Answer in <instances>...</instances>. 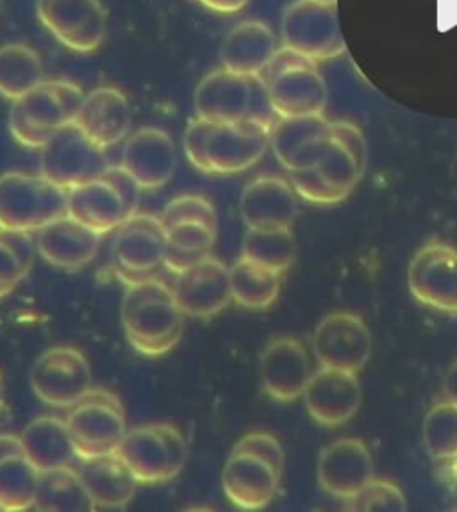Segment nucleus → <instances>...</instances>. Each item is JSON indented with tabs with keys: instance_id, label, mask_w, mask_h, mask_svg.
<instances>
[{
	"instance_id": "nucleus-1",
	"label": "nucleus",
	"mask_w": 457,
	"mask_h": 512,
	"mask_svg": "<svg viewBox=\"0 0 457 512\" xmlns=\"http://www.w3.org/2000/svg\"><path fill=\"white\" fill-rule=\"evenodd\" d=\"M272 129L274 125L254 118L240 122L193 118L184 133V152L204 174H241L265 156Z\"/></svg>"
},
{
	"instance_id": "nucleus-2",
	"label": "nucleus",
	"mask_w": 457,
	"mask_h": 512,
	"mask_svg": "<svg viewBox=\"0 0 457 512\" xmlns=\"http://www.w3.org/2000/svg\"><path fill=\"white\" fill-rule=\"evenodd\" d=\"M120 314L125 338L143 356H165L183 334L186 314L174 288L159 277L127 286Z\"/></svg>"
},
{
	"instance_id": "nucleus-3",
	"label": "nucleus",
	"mask_w": 457,
	"mask_h": 512,
	"mask_svg": "<svg viewBox=\"0 0 457 512\" xmlns=\"http://www.w3.org/2000/svg\"><path fill=\"white\" fill-rule=\"evenodd\" d=\"M279 118L324 115L329 90L316 63L281 47L258 75Z\"/></svg>"
},
{
	"instance_id": "nucleus-4",
	"label": "nucleus",
	"mask_w": 457,
	"mask_h": 512,
	"mask_svg": "<svg viewBox=\"0 0 457 512\" xmlns=\"http://www.w3.org/2000/svg\"><path fill=\"white\" fill-rule=\"evenodd\" d=\"M84 91L70 81H43L9 111V133L27 149H43L65 124L74 122Z\"/></svg>"
},
{
	"instance_id": "nucleus-5",
	"label": "nucleus",
	"mask_w": 457,
	"mask_h": 512,
	"mask_svg": "<svg viewBox=\"0 0 457 512\" xmlns=\"http://www.w3.org/2000/svg\"><path fill=\"white\" fill-rule=\"evenodd\" d=\"M197 118L208 122H240L247 118L275 125L270 97L258 77L234 74L227 68H217L200 81L195 90Z\"/></svg>"
},
{
	"instance_id": "nucleus-6",
	"label": "nucleus",
	"mask_w": 457,
	"mask_h": 512,
	"mask_svg": "<svg viewBox=\"0 0 457 512\" xmlns=\"http://www.w3.org/2000/svg\"><path fill=\"white\" fill-rule=\"evenodd\" d=\"M68 215V191L43 175H0V231L38 232Z\"/></svg>"
},
{
	"instance_id": "nucleus-7",
	"label": "nucleus",
	"mask_w": 457,
	"mask_h": 512,
	"mask_svg": "<svg viewBox=\"0 0 457 512\" xmlns=\"http://www.w3.org/2000/svg\"><path fill=\"white\" fill-rule=\"evenodd\" d=\"M117 454L140 484L158 486L174 480L186 464L188 446L170 423H150L129 430Z\"/></svg>"
},
{
	"instance_id": "nucleus-8",
	"label": "nucleus",
	"mask_w": 457,
	"mask_h": 512,
	"mask_svg": "<svg viewBox=\"0 0 457 512\" xmlns=\"http://www.w3.org/2000/svg\"><path fill=\"white\" fill-rule=\"evenodd\" d=\"M77 459L115 454L127 434L122 400L109 389L92 388L67 416Z\"/></svg>"
},
{
	"instance_id": "nucleus-9",
	"label": "nucleus",
	"mask_w": 457,
	"mask_h": 512,
	"mask_svg": "<svg viewBox=\"0 0 457 512\" xmlns=\"http://www.w3.org/2000/svg\"><path fill=\"white\" fill-rule=\"evenodd\" d=\"M284 47L295 50L313 63L331 61L345 54L338 2L295 0L281 22Z\"/></svg>"
},
{
	"instance_id": "nucleus-10",
	"label": "nucleus",
	"mask_w": 457,
	"mask_h": 512,
	"mask_svg": "<svg viewBox=\"0 0 457 512\" xmlns=\"http://www.w3.org/2000/svg\"><path fill=\"white\" fill-rule=\"evenodd\" d=\"M167 231L159 216L134 213L115 234L113 266L125 286H133L158 277L165 268Z\"/></svg>"
},
{
	"instance_id": "nucleus-11",
	"label": "nucleus",
	"mask_w": 457,
	"mask_h": 512,
	"mask_svg": "<svg viewBox=\"0 0 457 512\" xmlns=\"http://www.w3.org/2000/svg\"><path fill=\"white\" fill-rule=\"evenodd\" d=\"M42 175L72 190L100 179L109 168L106 150L93 143L75 122L65 124L42 149Z\"/></svg>"
},
{
	"instance_id": "nucleus-12",
	"label": "nucleus",
	"mask_w": 457,
	"mask_h": 512,
	"mask_svg": "<svg viewBox=\"0 0 457 512\" xmlns=\"http://www.w3.org/2000/svg\"><path fill=\"white\" fill-rule=\"evenodd\" d=\"M31 388L45 404L70 409L93 388L92 368L77 348H49L34 363Z\"/></svg>"
},
{
	"instance_id": "nucleus-13",
	"label": "nucleus",
	"mask_w": 457,
	"mask_h": 512,
	"mask_svg": "<svg viewBox=\"0 0 457 512\" xmlns=\"http://www.w3.org/2000/svg\"><path fill=\"white\" fill-rule=\"evenodd\" d=\"M36 13L61 45L81 54L99 49L108 15L100 0H36Z\"/></svg>"
},
{
	"instance_id": "nucleus-14",
	"label": "nucleus",
	"mask_w": 457,
	"mask_h": 512,
	"mask_svg": "<svg viewBox=\"0 0 457 512\" xmlns=\"http://www.w3.org/2000/svg\"><path fill=\"white\" fill-rule=\"evenodd\" d=\"M311 347L320 366L359 373L372 356V334L358 314L333 313L316 325Z\"/></svg>"
},
{
	"instance_id": "nucleus-15",
	"label": "nucleus",
	"mask_w": 457,
	"mask_h": 512,
	"mask_svg": "<svg viewBox=\"0 0 457 512\" xmlns=\"http://www.w3.org/2000/svg\"><path fill=\"white\" fill-rule=\"evenodd\" d=\"M411 295L441 313H457V250L431 241L416 252L408 270Z\"/></svg>"
},
{
	"instance_id": "nucleus-16",
	"label": "nucleus",
	"mask_w": 457,
	"mask_h": 512,
	"mask_svg": "<svg viewBox=\"0 0 457 512\" xmlns=\"http://www.w3.org/2000/svg\"><path fill=\"white\" fill-rule=\"evenodd\" d=\"M302 397L309 416L318 425L334 429L349 423L358 414L363 391L358 373L322 366L311 375Z\"/></svg>"
},
{
	"instance_id": "nucleus-17",
	"label": "nucleus",
	"mask_w": 457,
	"mask_h": 512,
	"mask_svg": "<svg viewBox=\"0 0 457 512\" xmlns=\"http://www.w3.org/2000/svg\"><path fill=\"white\" fill-rule=\"evenodd\" d=\"M174 291L177 304L186 316H217L233 302L231 270L217 257H206L177 275Z\"/></svg>"
},
{
	"instance_id": "nucleus-18",
	"label": "nucleus",
	"mask_w": 457,
	"mask_h": 512,
	"mask_svg": "<svg viewBox=\"0 0 457 512\" xmlns=\"http://www.w3.org/2000/svg\"><path fill=\"white\" fill-rule=\"evenodd\" d=\"M316 475L325 493L345 502L374 479V459L361 439H336L318 457Z\"/></svg>"
},
{
	"instance_id": "nucleus-19",
	"label": "nucleus",
	"mask_w": 457,
	"mask_h": 512,
	"mask_svg": "<svg viewBox=\"0 0 457 512\" xmlns=\"http://www.w3.org/2000/svg\"><path fill=\"white\" fill-rule=\"evenodd\" d=\"M331 122L324 115L279 118L272 129L270 147L288 172L313 168L331 143Z\"/></svg>"
},
{
	"instance_id": "nucleus-20",
	"label": "nucleus",
	"mask_w": 457,
	"mask_h": 512,
	"mask_svg": "<svg viewBox=\"0 0 457 512\" xmlns=\"http://www.w3.org/2000/svg\"><path fill=\"white\" fill-rule=\"evenodd\" d=\"M259 372L266 395L275 402H293L302 397L313 375L308 350L290 336L272 339L266 345Z\"/></svg>"
},
{
	"instance_id": "nucleus-21",
	"label": "nucleus",
	"mask_w": 457,
	"mask_h": 512,
	"mask_svg": "<svg viewBox=\"0 0 457 512\" xmlns=\"http://www.w3.org/2000/svg\"><path fill=\"white\" fill-rule=\"evenodd\" d=\"M240 213L247 229H291L299 215V195L283 177L261 175L241 193Z\"/></svg>"
},
{
	"instance_id": "nucleus-22",
	"label": "nucleus",
	"mask_w": 457,
	"mask_h": 512,
	"mask_svg": "<svg viewBox=\"0 0 457 512\" xmlns=\"http://www.w3.org/2000/svg\"><path fill=\"white\" fill-rule=\"evenodd\" d=\"M281 477V471L258 455L233 450L222 471V486L236 507L258 511L274 500Z\"/></svg>"
},
{
	"instance_id": "nucleus-23",
	"label": "nucleus",
	"mask_w": 457,
	"mask_h": 512,
	"mask_svg": "<svg viewBox=\"0 0 457 512\" xmlns=\"http://www.w3.org/2000/svg\"><path fill=\"white\" fill-rule=\"evenodd\" d=\"M142 190H158L174 177V140L158 127H143L125 140L122 163Z\"/></svg>"
},
{
	"instance_id": "nucleus-24",
	"label": "nucleus",
	"mask_w": 457,
	"mask_h": 512,
	"mask_svg": "<svg viewBox=\"0 0 457 512\" xmlns=\"http://www.w3.org/2000/svg\"><path fill=\"white\" fill-rule=\"evenodd\" d=\"M102 234L77 222L70 215L45 225L36 232L38 254L52 266L63 270H81L99 254Z\"/></svg>"
},
{
	"instance_id": "nucleus-25",
	"label": "nucleus",
	"mask_w": 457,
	"mask_h": 512,
	"mask_svg": "<svg viewBox=\"0 0 457 512\" xmlns=\"http://www.w3.org/2000/svg\"><path fill=\"white\" fill-rule=\"evenodd\" d=\"M74 122L93 143L106 150L129 138L133 115L125 93L113 86H100L84 97Z\"/></svg>"
},
{
	"instance_id": "nucleus-26",
	"label": "nucleus",
	"mask_w": 457,
	"mask_h": 512,
	"mask_svg": "<svg viewBox=\"0 0 457 512\" xmlns=\"http://www.w3.org/2000/svg\"><path fill=\"white\" fill-rule=\"evenodd\" d=\"M74 466L97 509H120L136 495L140 482L117 452L92 459H77Z\"/></svg>"
},
{
	"instance_id": "nucleus-27",
	"label": "nucleus",
	"mask_w": 457,
	"mask_h": 512,
	"mask_svg": "<svg viewBox=\"0 0 457 512\" xmlns=\"http://www.w3.org/2000/svg\"><path fill=\"white\" fill-rule=\"evenodd\" d=\"M277 52L275 34L259 20H247L236 25L225 36L220 50L222 67L234 74L258 77Z\"/></svg>"
},
{
	"instance_id": "nucleus-28",
	"label": "nucleus",
	"mask_w": 457,
	"mask_h": 512,
	"mask_svg": "<svg viewBox=\"0 0 457 512\" xmlns=\"http://www.w3.org/2000/svg\"><path fill=\"white\" fill-rule=\"evenodd\" d=\"M68 215L102 236L129 218L120 193L104 177L68 190Z\"/></svg>"
},
{
	"instance_id": "nucleus-29",
	"label": "nucleus",
	"mask_w": 457,
	"mask_h": 512,
	"mask_svg": "<svg viewBox=\"0 0 457 512\" xmlns=\"http://www.w3.org/2000/svg\"><path fill=\"white\" fill-rule=\"evenodd\" d=\"M25 455L40 471L54 470L77 463L72 434L67 420L59 416H40L22 432Z\"/></svg>"
},
{
	"instance_id": "nucleus-30",
	"label": "nucleus",
	"mask_w": 457,
	"mask_h": 512,
	"mask_svg": "<svg viewBox=\"0 0 457 512\" xmlns=\"http://www.w3.org/2000/svg\"><path fill=\"white\" fill-rule=\"evenodd\" d=\"M167 231L165 268L168 272L179 273L192 268L206 257L217 243L218 225L199 222H179L170 225Z\"/></svg>"
},
{
	"instance_id": "nucleus-31",
	"label": "nucleus",
	"mask_w": 457,
	"mask_h": 512,
	"mask_svg": "<svg viewBox=\"0 0 457 512\" xmlns=\"http://www.w3.org/2000/svg\"><path fill=\"white\" fill-rule=\"evenodd\" d=\"M33 509L36 511H95L97 507L84 488L75 466L40 471V486Z\"/></svg>"
},
{
	"instance_id": "nucleus-32",
	"label": "nucleus",
	"mask_w": 457,
	"mask_h": 512,
	"mask_svg": "<svg viewBox=\"0 0 457 512\" xmlns=\"http://www.w3.org/2000/svg\"><path fill=\"white\" fill-rule=\"evenodd\" d=\"M233 302L252 311H265L281 293V273L240 257L231 268Z\"/></svg>"
},
{
	"instance_id": "nucleus-33",
	"label": "nucleus",
	"mask_w": 457,
	"mask_h": 512,
	"mask_svg": "<svg viewBox=\"0 0 457 512\" xmlns=\"http://www.w3.org/2000/svg\"><path fill=\"white\" fill-rule=\"evenodd\" d=\"M43 83L42 59L25 43L0 47V97L22 99Z\"/></svg>"
},
{
	"instance_id": "nucleus-34",
	"label": "nucleus",
	"mask_w": 457,
	"mask_h": 512,
	"mask_svg": "<svg viewBox=\"0 0 457 512\" xmlns=\"http://www.w3.org/2000/svg\"><path fill=\"white\" fill-rule=\"evenodd\" d=\"M40 486V470L25 452L0 459V511L33 509Z\"/></svg>"
},
{
	"instance_id": "nucleus-35",
	"label": "nucleus",
	"mask_w": 457,
	"mask_h": 512,
	"mask_svg": "<svg viewBox=\"0 0 457 512\" xmlns=\"http://www.w3.org/2000/svg\"><path fill=\"white\" fill-rule=\"evenodd\" d=\"M295 256L297 243L291 229H249L241 243V257L281 275L290 270Z\"/></svg>"
},
{
	"instance_id": "nucleus-36",
	"label": "nucleus",
	"mask_w": 457,
	"mask_h": 512,
	"mask_svg": "<svg viewBox=\"0 0 457 512\" xmlns=\"http://www.w3.org/2000/svg\"><path fill=\"white\" fill-rule=\"evenodd\" d=\"M424 443L436 461H457V405H434L424 420Z\"/></svg>"
},
{
	"instance_id": "nucleus-37",
	"label": "nucleus",
	"mask_w": 457,
	"mask_h": 512,
	"mask_svg": "<svg viewBox=\"0 0 457 512\" xmlns=\"http://www.w3.org/2000/svg\"><path fill=\"white\" fill-rule=\"evenodd\" d=\"M316 168L336 190H340L349 197L365 175L366 159L354 154L345 143H341L333 136L322 161L316 165Z\"/></svg>"
},
{
	"instance_id": "nucleus-38",
	"label": "nucleus",
	"mask_w": 457,
	"mask_h": 512,
	"mask_svg": "<svg viewBox=\"0 0 457 512\" xmlns=\"http://www.w3.org/2000/svg\"><path fill=\"white\" fill-rule=\"evenodd\" d=\"M343 509L354 512H404L408 511V500L395 482L374 477L358 495L345 500Z\"/></svg>"
},
{
	"instance_id": "nucleus-39",
	"label": "nucleus",
	"mask_w": 457,
	"mask_h": 512,
	"mask_svg": "<svg viewBox=\"0 0 457 512\" xmlns=\"http://www.w3.org/2000/svg\"><path fill=\"white\" fill-rule=\"evenodd\" d=\"M290 182L300 199L306 200L309 204L331 206L347 199V195L336 190L333 184L320 174L316 166L290 172Z\"/></svg>"
},
{
	"instance_id": "nucleus-40",
	"label": "nucleus",
	"mask_w": 457,
	"mask_h": 512,
	"mask_svg": "<svg viewBox=\"0 0 457 512\" xmlns=\"http://www.w3.org/2000/svg\"><path fill=\"white\" fill-rule=\"evenodd\" d=\"M163 227L167 229L170 225L179 222H192V220H199V222L211 223V225H218L217 211L213 204L209 202L206 197L200 195H183L172 200L163 215L159 216Z\"/></svg>"
},
{
	"instance_id": "nucleus-41",
	"label": "nucleus",
	"mask_w": 457,
	"mask_h": 512,
	"mask_svg": "<svg viewBox=\"0 0 457 512\" xmlns=\"http://www.w3.org/2000/svg\"><path fill=\"white\" fill-rule=\"evenodd\" d=\"M233 450L238 452H249V454L258 455L272 464L274 468L283 473L284 470V452L283 446L268 432H250L247 436L236 443Z\"/></svg>"
},
{
	"instance_id": "nucleus-42",
	"label": "nucleus",
	"mask_w": 457,
	"mask_h": 512,
	"mask_svg": "<svg viewBox=\"0 0 457 512\" xmlns=\"http://www.w3.org/2000/svg\"><path fill=\"white\" fill-rule=\"evenodd\" d=\"M27 275L29 273L25 272L15 250L0 236V298L8 297L9 293L17 290Z\"/></svg>"
},
{
	"instance_id": "nucleus-43",
	"label": "nucleus",
	"mask_w": 457,
	"mask_h": 512,
	"mask_svg": "<svg viewBox=\"0 0 457 512\" xmlns=\"http://www.w3.org/2000/svg\"><path fill=\"white\" fill-rule=\"evenodd\" d=\"M102 177L115 186V190L120 193V197L124 200L127 213H129V216H133L138 211L140 191H142L140 184L134 181L133 175L129 174L124 166L118 165L109 166Z\"/></svg>"
},
{
	"instance_id": "nucleus-44",
	"label": "nucleus",
	"mask_w": 457,
	"mask_h": 512,
	"mask_svg": "<svg viewBox=\"0 0 457 512\" xmlns=\"http://www.w3.org/2000/svg\"><path fill=\"white\" fill-rule=\"evenodd\" d=\"M204 8L222 15H233L249 4L250 0H197Z\"/></svg>"
},
{
	"instance_id": "nucleus-45",
	"label": "nucleus",
	"mask_w": 457,
	"mask_h": 512,
	"mask_svg": "<svg viewBox=\"0 0 457 512\" xmlns=\"http://www.w3.org/2000/svg\"><path fill=\"white\" fill-rule=\"evenodd\" d=\"M443 397L450 404L457 405V359L452 363L449 372L443 379Z\"/></svg>"
},
{
	"instance_id": "nucleus-46",
	"label": "nucleus",
	"mask_w": 457,
	"mask_h": 512,
	"mask_svg": "<svg viewBox=\"0 0 457 512\" xmlns=\"http://www.w3.org/2000/svg\"><path fill=\"white\" fill-rule=\"evenodd\" d=\"M6 409V386H4V379H2V373H0V416Z\"/></svg>"
},
{
	"instance_id": "nucleus-47",
	"label": "nucleus",
	"mask_w": 457,
	"mask_h": 512,
	"mask_svg": "<svg viewBox=\"0 0 457 512\" xmlns=\"http://www.w3.org/2000/svg\"><path fill=\"white\" fill-rule=\"evenodd\" d=\"M324 2H338V0H324Z\"/></svg>"
}]
</instances>
